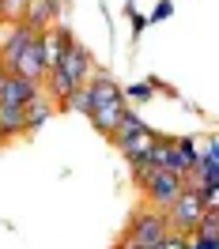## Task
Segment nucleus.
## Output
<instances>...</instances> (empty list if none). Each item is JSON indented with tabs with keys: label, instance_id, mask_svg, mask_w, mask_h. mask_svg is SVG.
Returning a JSON list of instances; mask_svg holds the SVG:
<instances>
[{
	"label": "nucleus",
	"instance_id": "nucleus-20",
	"mask_svg": "<svg viewBox=\"0 0 219 249\" xmlns=\"http://www.w3.org/2000/svg\"><path fill=\"white\" fill-rule=\"evenodd\" d=\"M189 249H219V238H204V234H193V238H189Z\"/></svg>",
	"mask_w": 219,
	"mask_h": 249
},
{
	"label": "nucleus",
	"instance_id": "nucleus-11",
	"mask_svg": "<svg viewBox=\"0 0 219 249\" xmlns=\"http://www.w3.org/2000/svg\"><path fill=\"white\" fill-rule=\"evenodd\" d=\"M128 113V102H110V106H94L91 109V124L98 128V132H113L117 124H121V117Z\"/></svg>",
	"mask_w": 219,
	"mask_h": 249
},
{
	"label": "nucleus",
	"instance_id": "nucleus-6",
	"mask_svg": "<svg viewBox=\"0 0 219 249\" xmlns=\"http://www.w3.org/2000/svg\"><path fill=\"white\" fill-rule=\"evenodd\" d=\"M64 8H68L64 0H27V4H23V16H19V23H27L31 31L42 34L46 27H53V23L64 16Z\"/></svg>",
	"mask_w": 219,
	"mask_h": 249
},
{
	"label": "nucleus",
	"instance_id": "nucleus-23",
	"mask_svg": "<svg viewBox=\"0 0 219 249\" xmlns=\"http://www.w3.org/2000/svg\"><path fill=\"white\" fill-rule=\"evenodd\" d=\"M144 249H163V246H159V242H155V246H144Z\"/></svg>",
	"mask_w": 219,
	"mask_h": 249
},
{
	"label": "nucleus",
	"instance_id": "nucleus-4",
	"mask_svg": "<svg viewBox=\"0 0 219 249\" xmlns=\"http://www.w3.org/2000/svg\"><path fill=\"white\" fill-rule=\"evenodd\" d=\"M49 68H53V61H49L46 46H42V34H34L31 42H27V49L16 57L8 76H23V79H31V83H42L49 76Z\"/></svg>",
	"mask_w": 219,
	"mask_h": 249
},
{
	"label": "nucleus",
	"instance_id": "nucleus-22",
	"mask_svg": "<svg viewBox=\"0 0 219 249\" xmlns=\"http://www.w3.org/2000/svg\"><path fill=\"white\" fill-rule=\"evenodd\" d=\"M0 23H4V0H0Z\"/></svg>",
	"mask_w": 219,
	"mask_h": 249
},
{
	"label": "nucleus",
	"instance_id": "nucleus-16",
	"mask_svg": "<svg viewBox=\"0 0 219 249\" xmlns=\"http://www.w3.org/2000/svg\"><path fill=\"white\" fill-rule=\"evenodd\" d=\"M193 234H204V238H216L219 234V208H208L201 215V223H197V231Z\"/></svg>",
	"mask_w": 219,
	"mask_h": 249
},
{
	"label": "nucleus",
	"instance_id": "nucleus-19",
	"mask_svg": "<svg viewBox=\"0 0 219 249\" xmlns=\"http://www.w3.org/2000/svg\"><path fill=\"white\" fill-rule=\"evenodd\" d=\"M23 4H27V0H4V23H19Z\"/></svg>",
	"mask_w": 219,
	"mask_h": 249
},
{
	"label": "nucleus",
	"instance_id": "nucleus-8",
	"mask_svg": "<svg viewBox=\"0 0 219 249\" xmlns=\"http://www.w3.org/2000/svg\"><path fill=\"white\" fill-rule=\"evenodd\" d=\"M34 94H42V83H31V79H23V76H4L0 79V102L27 106Z\"/></svg>",
	"mask_w": 219,
	"mask_h": 249
},
{
	"label": "nucleus",
	"instance_id": "nucleus-14",
	"mask_svg": "<svg viewBox=\"0 0 219 249\" xmlns=\"http://www.w3.org/2000/svg\"><path fill=\"white\" fill-rule=\"evenodd\" d=\"M144 128H147V124H144L140 117H136V113L128 109L125 117H121V124H117V128L110 132V140H113V147H121V143H128L132 136H136V132H144Z\"/></svg>",
	"mask_w": 219,
	"mask_h": 249
},
{
	"label": "nucleus",
	"instance_id": "nucleus-2",
	"mask_svg": "<svg viewBox=\"0 0 219 249\" xmlns=\"http://www.w3.org/2000/svg\"><path fill=\"white\" fill-rule=\"evenodd\" d=\"M140 189H144V200L151 204V208L166 212V208L174 204V196L185 189V178H178V174H170V170H151L140 181Z\"/></svg>",
	"mask_w": 219,
	"mask_h": 249
},
{
	"label": "nucleus",
	"instance_id": "nucleus-7",
	"mask_svg": "<svg viewBox=\"0 0 219 249\" xmlns=\"http://www.w3.org/2000/svg\"><path fill=\"white\" fill-rule=\"evenodd\" d=\"M38 31H31L27 23H12V31L0 38V68L4 72H12V64H16V57L27 49V42H31Z\"/></svg>",
	"mask_w": 219,
	"mask_h": 249
},
{
	"label": "nucleus",
	"instance_id": "nucleus-9",
	"mask_svg": "<svg viewBox=\"0 0 219 249\" xmlns=\"http://www.w3.org/2000/svg\"><path fill=\"white\" fill-rule=\"evenodd\" d=\"M53 113H57V102H53V98H49L46 91H42V94H34L31 102L23 106V121H27V132L42 128V124H46L49 117H53Z\"/></svg>",
	"mask_w": 219,
	"mask_h": 249
},
{
	"label": "nucleus",
	"instance_id": "nucleus-18",
	"mask_svg": "<svg viewBox=\"0 0 219 249\" xmlns=\"http://www.w3.org/2000/svg\"><path fill=\"white\" fill-rule=\"evenodd\" d=\"M159 246H163V249H189V234H174V231H166Z\"/></svg>",
	"mask_w": 219,
	"mask_h": 249
},
{
	"label": "nucleus",
	"instance_id": "nucleus-15",
	"mask_svg": "<svg viewBox=\"0 0 219 249\" xmlns=\"http://www.w3.org/2000/svg\"><path fill=\"white\" fill-rule=\"evenodd\" d=\"M64 109H79L83 117H91L94 102H91V91H87V83H83V87H76V91L68 94V106H64Z\"/></svg>",
	"mask_w": 219,
	"mask_h": 249
},
{
	"label": "nucleus",
	"instance_id": "nucleus-17",
	"mask_svg": "<svg viewBox=\"0 0 219 249\" xmlns=\"http://www.w3.org/2000/svg\"><path fill=\"white\" fill-rule=\"evenodd\" d=\"M125 102H147L151 98V83H132V87H121Z\"/></svg>",
	"mask_w": 219,
	"mask_h": 249
},
{
	"label": "nucleus",
	"instance_id": "nucleus-21",
	"mask_svg": "<svg viewBox=\"0 0 219 249\" xmlns=\"http://www.w3.org/2000/svg\"><path fill=\"white\" fill-rule=\"evenodd\" d=\"M166 16H170V4L163 0V4H159V8H155V16H151V19H166Z\"/></svg>",
	"mask_w": 219,
	"mask_h": 249
},
{
	"label": "nucleus",
	"instance_id": "nucleus-10",
	"mask_svg": "<svg viewBox=\"0 0 219 249\" xmlns=\"http://www.w3.org/2000/svg\"><path fill=\"white\" fill-rule=\"evenodd\" d=\"M87 91H91V102H94V106H110V102H125L121 87H117V83H113V79H110L106 72H94V76L87 79Z\"/></svg>",
	"mask_w": 219,
	"mask_h": 249
},
{
	"label": "nucleus",
	"instance_id": "nucleus-3",
	"mask_svg": "<svg viewBox=\"0 0 219 249\" xmlns=\"http://www.w3.org/2000/svg\"><path fill=\"white\" fill-rule=\"evenodd\" d=\"M163 234H166V215H163L159 208H151V204H144L140 212L128 219L125 242H136V246H155V242H163Z\"/></svg>",
	"mask_w": 219,
	"mask_h": 249
},
{
	"label": "nucleus",
	"instance_id": "nucleus-13",
	"mask_svg": "<svg viewBox=\"0 0 219 249\" xmlns=\"http://www.w3.org/2000/svg\"><path fill=\"white\" fill-rule=\"evenodd\" d=\"M155 132H151V128H144V132H136V136H132V140L128 143H121V147H117V151H121V155L128 159V162H140L144 155H147V151H151V147H155Z\"/></svg>",
	"mask_w": 219,
	"mask_h": 249
},
{
	"label": "nucleus",
	"instance_id": "nucleus-24",
	"mask_svg": "<svg viewBox=\"0 0 219 249\" xmlns=\"http://www.w3.org/2000/svg\"><path fill=\"white\" fill-rule=\"evenodd\" d=\"M4 76H8V72H4V68H0V79H4Z\"/></svg>",
	"mask_w": 219,
	"mask_h": 249
},
{
	"label": "nucleus",
	"instance_id": "nucleus-12",
	"mask_svg": "<svg viewBox=\"0 0 219 249\" xmlns=\"http://www.w3.org/2000/svg\"><path fill=\"white\" fill-rule=\"evenodd\" d=\"M0 136H4V140H16V136H27L23 106H12V102H0Z\"/></svg>",
	"mask_w": 219,
	"mask_h": 249
},
{
	"label": "nucleus",
	"instance_id": "nucleus-5",
	"mask_svg": "<svg viewBox=\"0 0 219 249\" xmlns=\"http://www.w3.org/2000/svg\"><path fill=\"white\" fill-rule=\"evenodd\" d=\"M53 68H61L64 76H72L76 83H87V79H91L94 72H98V68H94L91 49H87V46H79L76 38H72V42H68V46L61 49V57L53 61Z\"/></svg>",
	"mask_w": 219,
	"mask_h": 249
},
{
	"label": "nucleus",
	"instance_id": "nucleus-1",
	"mask_svg": "<svg viewBox=\"0 0 219 249\" xmlns=\"http://www.w3.org/2000/svg\"><path fill=\"white\" fill-rule=\"evenodd\" d=\"M204 212H208V208L201 204V196H197V193L185 185L178 196H174V204L163 212V215H166V231H174V234H189V238H193V231H197V223H201Z\"/></svg>",
	"mask_w": 219,
	"mask_h": 249
}]
</instances>
